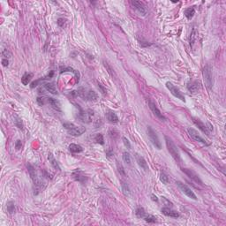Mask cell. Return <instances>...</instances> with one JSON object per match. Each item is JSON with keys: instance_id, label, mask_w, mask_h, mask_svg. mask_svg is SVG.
<instances>
[{"instance_id": "cell-46", "label": "cell", "mask_w": 226, "mask_h": 226, "mask_svg": "<svg viewBox=\"0 0 226 226\" xmlns=\"http://www.w3.org/2000/svg\"><path fill=\"white\" fill-rule=\"evenodd\" d=\"M106 155L109 157V156H113V152H112L111 150H107V151H106Z\"/></svg>"}, {"instance_id": "cell-8", "label": "cell", "mask_w": 226, "mask_h": 226, "mask_svg": "<svg viewBox=\"0 0 226 226\" xmlns=\"http://www.w3.org/2000/svg\"><path fill=\"white\" fill-rule=\"evenodd\" d=\"M181 170H182V171H183L187 177H189V178H190L191 179H193L194 182H196L197 184H199V185H203V182H202V180L200 179V176H199L193 170L188 169V168H182Z\"/></svg>"}, {"instance_id": "cell-6", "label": "cell", "mask_w": 226, "mask_h": 226, "mask_svg": "<svg viewBox=\"0 0 226 226\" xmlns=\"http://www.w3.org/2000/svg\"><path fill=\"white\" fill-rule=\"evenodd\" d=\"M176 184H177L178 187L180 189V191L184 194H185L187 197H189V198H191V199H193L194 200H197V196L195 195V193L193 192V190L189 186H187L185 184H184V183H182L180 181H177Z\"/></svg>"}, {"instance_id": "cell-33", "label": "cell", "mask_w": 226, "mask_h": 226, "mask_svg": "<svg viewBox=\"0 0 226 226\" xmlns=\"http://www.w3.org/2000/svg\"><path fill=\"white\" fill-rule=\"evenodd\" d=\"M123 160L127 164H130L131 163V156L128 152H124L123 153Z\"/></svg>"}, {"instance_id": "cell-16", "label": "cell", "mask_w": 226, "mask_h": 226, "mask_svg": "<svg viewBox=\"0 0 226 226\" xmlns=\"http://www.w3.org/2000/svg\"><path fill=\"white\" fill-rule=\"evenodd\" d=\"M72 177L76 181H79L80 183H85L87 180V178L82 174V172L79 170H76L75 171L72 172Z\"/></svg>"}, {"instance_id": "cell-43", "label": "cell", "mask_w": 226, "mask_h": 226, "mask_svg": "<svg viewBox=\"0 0 226 226\" xmlns=\"http://www.w3.org/2000/svg\"><path fill=\"white\" fill-rule=\"evenodd\" d=\"M2 65H3L4 66H8V65H9V61H8V59H7V58L3 59V60H2Z\"/></svg>"}, {"instance_id": "cell-3", "label": "cell", "mask_w": 226, "mask_h": 226, "mask_svg": "<svg viewBox=\"0 0 226 226\" xmlns=\"http://www.w3.org/2000/svg\"><path fill=\"white\" fill-rule=\"evenodd\" d=\"M147 134L149 136V139L150 141V142L153 144V146L157 149H162V143L156 134V133L155 132V130L151 127H147Z\"/></svg>"}, {"instance_id": "cell-26", "label": "cell", "mask_w": 226, "mask_h": 226, "mask_svg": "<svg viewBox=\"0 0 226 226\" xmlns=\"http://www.w3.org/2000/svg\"><path fill=\"white\" fill-rule=\"evenodd\" d=\"M195 14V10L193 7H189L187 9L185 10V16L186 17L187 20H191L193 19V17L194 16Z\"/></svg>"}, {"instance_id": "cell-42", "label": "cell", "mask_w": 226, "mask_h": 226, "mask_svg": "<svg viewBox=\"0 0 226 226\" xmlns=\"http://www.w3.org/2000/svg\"><path fill=\"white\" fill-rule=\"evenodd\" d=\"M162 198H163V201L164 202V204H165V205H167V206H169V205H170V206H171V205H172V203H171V202H170L166 198H164V197H162Z\"/></svg>"}, {"instance_id": "cell-18", "label": "cell", "mask_w": 226, "mask_h": 226, "mask_svg": "<svg viewBox=\"0 0 226 226\" xmlns=\"http://www.w3.org/2000/svg\"><path fill=\"white\" fill-rule=\"evenodd\" d=\"M44 88H45L48 92L51 93L52 95H58V93L57 87H56V85H55L54 82H48V83H45V84H44Z\"/></svg>"}, {"instance_id": "cell-12", "label": "cell", "mask_w": 226, "mask_h": 226, "mask_svg": "<svg viewBox=\"0 0 226 226\" xmlns=\"http://www.w3.org/2000/svg\"><path fill=\"white\" fill-rule=\"evenodd\" d=\"M135 158H136V162L139 164V166L142 170H144L145 171H149V165H148V163L146 162L145 158L143 156H141V155H139V154L135 155Z\"/></svg>"}, {"instance_id": "cell-11", "label": "cell", "mask_w": 226, "mask_h": 226, "mask_svg": "<svg viewBox=\"0 0 226 226\" xmlns=\"http://www.w3.org/2000/svg\"><path fill=\"white\" fill-rule=\"evenodd\" d=\"M148 103H149V107L150 108L151 111L154 113V115H155L156 118H158L159 119H161V120H163V121L166 120V118L163 115V113H161V111H160V109L157 108L156 104L151 99H149Z\"/></svg>"}, {"instance_id": "cell-28", "label": "cell", "mask_w": 226, "mask_h": 226, "mask_svg": "<svg viewBox=\"0 0 226 226\" xmlns=\"http://www.w3.org/2000/svg\"><path fill=\"white\" fill-rule=\"evenodd\" d=\"M6 208H7V211L10 213V214H14L15 212V205H14V201H8L6 203Z\"/></svg>"}, {"instance_id": "cell-32", "label": "cell", "mask_w": 226, "mask_h": 226, "mask_svg": "<svg viewBox=\"0 0 226 226\" xmlns=\"http://www.w3.org/2000/svg\"><path fill=\"white\" fill-rule=\"evenodd\" d=\"M95 141L98 144H101V145L104 144V139H103V135L102 134H97L95 138Z\"/></svg>"}, {"instance_id": "cell-14", "label": "cell", "mask_w": 226, "mask_h": 226, "mask_svg": "<svg viewBox=\"0 0 226 226\" xmlns=\"http://www.w3.org/2000/svg\"><path fill=\"white\" fill-rule=\"evenodd\" d=\"M192 119H193V123L198 127V128L201 131V132H203L204 134H206L208 136L209 135V132H208V130L207 129V126H205V124H203L199 119H196V118H192Z\"/></svg>"}, {"instance_id": "cell-30", "label": "cell", "mask_w": 226, "mask_h": 226, "mask_svg": "<svg viewBox=\"0 0 226 226\" xmlns=\"http://www.w3.org/2000/svg\"><path fill=\"white\" fill-rule=\"evenodd\" d=\"M14 122L15 126H16L18 128H20V129L23 130V124H22V120H21L18 116H14Z\"/></svg>"}, {"instance_id": "cell-4", "label": "cell", "mask_w": 226, "mask_h": 226, "mask_svg": "<svg viewBox=\"0 0 226 226\" xmlns=\"http://www.w3.org/2000/svg\"><path fill=\"white\" fill-rule=\"evenodd\" d=\"M63 127L67 130V132H68L71 135L75 136V137L81 135V134L86 131L85 128L80 127H77V126L72 124V123H64V124H63Z\"/></svg>"}, {"instance_id": "cell-40", "label": "cell", "mask_w": 226, "mask_h": 226, "mask_svg": "<svg viewBox=\"0 0 226 226\" xmlns=\"http://www.w3.org/2000/svg\"><path fill=\"white\" fill-rule=\"evenodd\" d=\"M21 147H22V143H21V141L20 140H18L16 141V143H15V148H16L17 150H20L21 149Z\"/></svg>"}, {"instance_id": "cell-27", "label": "cell", "mask_w": 226, "mask_h": 226, "mask_svg": "<svg viewBox=\"0 0 226 226\" xmlns=\"http://www.w3.org/2000/svg\"><path fill=\"white\" fill-rule=\"evenodd\" d=\"M121 186H122V191H123L124 195H125V196H130L131 191H130V188H129L128 185H127V183L123 182L122 185H121Z\"/></svg>"}, {"instance_id": "cell-24", "label": "cell", "mask_w": 226, "mask_h": 226, "mask_svg": "<svg viewBox=\"0 0 226 226\" xmlns=\"http://www.w3.org/2000/svg\"><path fill=\"white\" fill-rule=\"evenodd\" d=\"M48 159H49L50 164L52 165V167H53L54 169H56V170H58V171H60V167H59V165H58V163L57 160L55 159V157H54V156H53L52 153H50V154H49Z\"/></svg>"}, {"instance_id": "cell-10", "label": "cell", "mask_w": 226, "mask_h": 226, "mask_svg": "<svg viewBox=\"0 0 226 226\" xmlns=\"http://www.w3.org/2000/svg\"><path fill=\"white\" fill-rule=\"evenodd\" d=\"M94 115V112L91 109H87V110H82L81 109H80V112H79V119L84 122V123H90L92 120V116Z\"/></svg>"}, {"instance_id": "cell-20", "label": "cell", "mask_w": 226, "mask_h": 226, "mask_svg": "<svg viewBox=\"0 0 226 226\" xmlns=\"http://www.w3.org/2000/svg\"><path fill=\"white\" fill-rule=\"evenodd\" d=\"M59 70H60V73L66 72H72V73H74V75L76 76V78L78 79V80H79V79H80V72H79L77 70H74L73 68H72V67H70V66H60Z\"/></svg>"}, {"instance_id": "cell-41", "label": "cell", "mask_w": 226, "mask_h": 226, "mask_svg": "<svg viewBox=\"0 0 226 226\" xmlns=\"http://www.w3.org/2000/svg\"><path fill=\"white\" fill-rule=\"evenodd\" d=\"M58 24L59 27H64L65 20H64V19H58Z\"/></svg>"}, {"instance_id": "cell-34", "label": "cell", "mask_w": 226, "mask_h": 226, "mask_svg": "<svg viewBox=\"0 0 226 226\" xmlns=\"http://www.w3.org/2000/svg\"><path fill=\"white\" fill-rule=\"evenodd\" d=\"M117 168H118V171H119V172L120 173V175H122V176H126V171H125V169H124V167H123V165L119 163V162H117Z\"/></svg>"}, {"instance_id": "cell-21", "label": "cell", "mask_w": 226, "mask_h": 226, "mask_svg": "<svg viewBox=\"0 0 226 226\" xmlns=\"http://www.w3.org/2000/svg\"><path fill=\"white\" fill-rule=\"evenodd\" d=\"M197 39H198V30H197L196 28H193L192 32H191V35H190V45L192 47L196 43Z\"/></svg>"}, {"instance_id": "cell-1", "label": "cell", "mask_w": 226, "mask_h": 226, "mask_svg": "<svg viewBox=\"0 0 226 226\" xmlns=\"http://www.w3.org/2000/svg\"><path fill=\"white\" fill-rule=\"evenodd\" d=\"M164 139H165V143H166V146H167V149L169 151V153L171 155V156L174 158L175 161L177 162H180L181 161V157H180V154H179V151L177 148V146L175 145V143L172 141V140L168 137V136H164Z\"/></svg>"}, {"instance_id": "cell-36", "label": "cell", "mask_w": 226, "mask_h": 226, "mask_svg": "<svg viewBox=\"0 0 226 226\" xmlns=\"http://www.w3.org/2000/svg\"><path fill=\"white\" fill-rule=\"evenodd\" d=\"M103 65H104V66L106 67V69L108 70V72H109L111 76L114 75V72H113V69H111V67L108 65V63H107V62L103 61Z\"/></svg>"}, {"instance_id": "cell-5", "label": "cell", "mask_w": 226, "mask_h": 226, "mask_svg": "<svg viewBox=\"0 0 226 226\" xmlns=\"http://www.w3.org/2000/svg\"><path fill=\"white\" fill-rule=\"evenodd\" d=\"M28 171L30 178H31L34 185H36V187L37 189H41L43 187V184H42V182H41V180H40V178H39L36 171L35 167L33 165H31V164H28Z\"/></svg>"}, {"instance_id": "cell-13", "label": "cell", "mask_w": 226, "mask_h": 226, "mask_svg": "<svg viewBox=\"0 0 226 226\" xmlns=\"http://www.w3.org/2000/svg\"><path fill=\"white\" fill-rule=\"evenodd\" d=\"M161 212L166 215V216H170V217H172V218H178L179 216V214L175 211V210H172L171 208H170L169 207H166V208H163L161 209Z\"/></svg>"}, {"instance_id": "cell-35", "label": "cell", "mask_w": 226, "mask_h": 226, "mask_svg": "<svg viewBox=\"0 0 226 226\" xmlns=\"http://www.w3.org/2000/svg\"><path fill=\"white\" fill-rule=\"evenodd\" d=\"M160 180H161V182H162L163 184H164V185H167V184L169 183V178H168V176H167L166 174H164V173H161V174H160Z\"/></svg>"}, {"instance_id": "cell-37", "label": "cell", "mask_w": 226, "mask_h": 226, "mask_svg": "<svg viewBox=\"0 0 226 226\" xmlns=\"http://www.w3.org/2000/svg\"><path fill=\"white\" fill-rule=\"evenodd\" d=\"M123 142H124V144H125V146H126V148H127V149H131L130 141H129L126 137H123Z\"/></svg>"}, {"instance_id": "cell-2", "label": "cell", "mask_w": 226, "mask_h": 226, "mask_svg": "<svg viewBox=\"0 0 226 226\" xmlns=\"http://www.w3.org/2000/svg\"><path fill=\"white\" fill-rule=\"evenodd\" d=\"M212 66L210 65H206L203 68V78L206 83V86L210 89L212 88L214 85V79H213V72H212Z\"/></svg>"}, {"instance_id": "cell-38", "label": "cell", "mask_w": 226, "mask_h": 226, "mask_svg": "<svg viewBox=\"0 0 226 226\" xmlns=\"http://www.w3.org/2000/svg\"><path fill=\"white\" fill-rule=\"evenodd\" d=\"M36 101H37L39 105H43L45 103V99L43 97H37Z\"/></svg>"}, {"instance_id": "cell-15", "label": "cell", "mask_w": 226, "mask_h": 226, "mask_svg": "<svg viewBox=\"0 0 226 226\" xmlns=\"http://www.w3.org/2000/svg\"><path fill=\"white\" fill-rule=\"evenodd\" d=\"M132 5L134 6V7H135V9L141 14V15H146L147 14V10L144 6V5L139 1H132Z\"/></svg>"}, {"instance_id": "cell-31", "label": "cell", "mask_w": 226, "mask_h": 226, "mask_svg": "<svg viewBox=\"0 0 226 226\" xmlns=\"http://www.w3.org/2000/svg\"><path fill=\"white\" fill-rule=\"evenodd\" d=\"M144 220H145L147 222L153 223V222H156V217H155V216L152 215H146L145 217H144Z\"/></svg>"}, {"instance_id": "cell-7", "label": "cell", "mask_w": 226, "mask_h": 226, "mask_svg": "<svg viewBox=\"0 0 226 226\" xmlns=\"http://www.w3.org/2000/svg\"><path fill=\"white\" fill-rule=\"evenodd\" d=\"M166 87L170 90V92H171V94L173 95V96H175L176 98H178V99H179V100H181L182 102H185V96H184V95L182 94V92L177 87H175L172 83H171V82H166Z\"/></svg>"}, {"instance_id": "cell-23", "label": "cell", "mask_w": 226, "mask_h": 226, "mask_svg": "<svg viewBox=\"0 0 226 226\" xmlns=\"http://www.w3.org/2000/svg\"><path fill=\"white\" fill-rule=\"evenodd\" d=\"M32 78H33V73L26 72V73H24V75H23L22 78H21V83H22L24 86H27V85H28V83L31 81Z\"/></svg>"}, {"instance_id": "cell-19", "label": "cell", "mask_w": 226, "mask_h": 226, "mask_svg": "<svg viewBox=\"0 0 226 226\" xmlns=\"http://www.w3.org/2000/svg\"><path fill=\"white\" fill-rule=\"evenodd\" d=\"M187 89L191 92V93H198L199 90L200 89V85L198 81H193L191 82L190 84H188L187 86Z\"/></svg>"}, {"instance_id": "cell-44", "label": "cell", "mask_w": 226, "mask_h": 226, "mask_svg": "<svg viewBox=\"0 0 226 226\" xmlns=\"http://www.w3.org/2000/svg\"><path fill=\"white\" fill-rule=\"evenodd\" d=\"M151 199H152V200L153 201H158V198H157V196L156 195H155V194H151Z\"/></svg>"}, {"instance_id": "cell-25", "label": "cell", "mask_w": 226, "mask_h": 226, "mask_svg": "<svg viewBox=\"0 0 226 226\" xmlns=\"http://www.w3.org/2000/svg\"><path fill=\"white\" fill-rule=\"evenodd\" d=\"M69 150L72 152V153H80L83 151V149L81 146L78 145V144H74V143H72L69 145Z\"/></svg>"}, {"instance_id": "cell-17", "label": "cell", "mask_w": 226, "mask_h": 226, "mask_svg": "<svg viewBox=\"0 0 226 226\" xmlns=\"http://www.w3.org/2000/svg\"><path fill=\"white\" fill-rule=\"evenodd\" d=\"M47 102L51 105V107L54 109H56L57 111H61V105H60L59 101H58L57 99H54L52 97H49V98H47Z\"/></svg>"}, {"instance_id": "cell-9", "label": "cell", "mask_w": 226, "mask_h": 226, "mask_svg": "<svg viewBox=\"0 0 226 226\" xmlns=\"http://www.w3.org/2000/svg\"><path fill=\"white\" fill-rule=\"evenodd\" d=\"M187 132H188L189 136H190L193 140H194L195 141H198V142H200V143H202L203 145H206V146H208V145H209V143H208L204 138H202V137L200 135V134H199L195 129H193V128H188V129H187Z\"/></svg>"}, {"instance_id": "cell-39", "label": "cell", "mask_w": 226, "mask_h": 226, "mask_svg": "<svg viewBox=\"0 0 226 226\" xmlns=\"http://www.w3.org/2000/svg\"><path fill=\"white\" fill-rule=\"evenodd\" d=\"M2 55L6 58H10L11 57V54H10V52L6 49V50H3V52H2Z\"/></svg>"}, {"instance_id": "cell-22", "label": "cell", "mask_w": 226, "mask_h": 226, "mask_svg": "<svg viewBox=\"0 0 226 226\" xmlns=\"http://www.w3.org/2000/svg\"><path fill=\"white\" fill-rule=\"evenodd\" d=\"M107 119L110 123H118L119 122V118L117 114L113 111H109L107 113Z\"/></svg>"}, {"instance_id": "cell-45", "label": "cell", "mask_w": 226, "mask_h": 226, "mask_svg": "<svg viewBox=\"0 0 226 226\" xmlns=\"http://www.w3.org/2000/svg\"><path fill=\"white\" fill-rule=\"evenodd\" d=\"M98 87H100V89L102 90V93L103 95H105V94H106V90L102 87V86L101 84H98Z\"/></svg>"}, {"instance_id": "cell-29", "label": "cell", "mask_w": 226, "mask_h": 226, "mask_svg": "<svg viewBox=\"0 0 226 226\" xmlns=\"http://www.w3.org/2000/svg\"><path fill=\"white\" fill-rule=\"evenodd\" d=\"M135 215H136V216L139 217V218H144L147 214H146L145 209H144L143 208H138L136 209Z\"/></svg>"}]
</instances>
